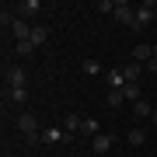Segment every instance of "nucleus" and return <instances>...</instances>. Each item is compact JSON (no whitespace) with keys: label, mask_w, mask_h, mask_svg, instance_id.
I'll list each match as a JSON object with an SVG mask.
<instances>
[{"label":"nucleus","mask_w":157,"mask_h":157,"mask_svg":"<svg viewBox=\"0 0 157 157\" xmlns=\"http://www.w3.org/2000/svg\"><path fill=\"white\" fill-rule=\"evenodd\" d=\"M17 129H21V136H25L28 143H42V140H39V136H42L39 119H35L32 112H21V115H17Z\"/></svg>","instance_id":"nucleus-1"},{"label":"nucleus","mask_w":157,"mask_h":157,"mask_svg":"<svg viewBox=\"0 0 157 157\" xmlns=\"http://www.w3.org/2000/svg\"><path fill=\"white\" fill-rule=\"evenodd\" d=\"M11 11H14V17H21V21H32V25H39L42 4H39V0H21V4H11Z\"/></svg>","instance_id":"nucleus-2"},{"label":"nucleus","mask_w":157,"mask_h":157,"mask_svg":"<svg viewBox=\"0 0 157 157\" xmlns=\"http://www.w3.org/2000/svg\"><path fill=\"white\" fill-rule=\"evenodd\" d=\"M154 17H157V0H147V4H140V7H136V28H133V32H143L147 25L154 21Z\"/></svg>","instance_id":"nucleus-3"},{"label":"nucleus","mask_w":157,"mask_h":157,"mask_svg":"<svg viewBox=\"0 0 157 157\" xmlns=\"http://www.w3.org/2000/svg\"><path fill=\"white\" fill-rule=\"evenodd\" d=\"M115 21L126 25V28H136V7L126 4V0H119V4H115Z\"/></svg>","instance_id":"nucleus-4"},{"label":"nucleus","mask_w":157,"mask_h":157,"mask_svg":"<svg viewBox=\"0 0 157 157\" xmlns=\"http://www.w3.org/2000/svg\"><path fill=\"white\" fill-rule=\"evenodd\" d=\"M119 70L126 73V84H140V77H143V63H136V59H126Z\"/></svg>","instance_id":"nucleus-5"},{"label":"nucleus","mask_w":157,"mask_h":157,"mask_svg":"<svg viewBox=\"0 0 157 157\" xmlns=\"http://www.w3.org/2000/svg\"><path fill=\"white\" fill-rule=\"evenodd\" d=\"M4 84L7 87H25V70L21 67H4Z\"/></svg>","instance_id":"nucleus-6"},{"label":"nucleus","mask_w":157,"mask_h":157,"mask_svg":"<svg viewBox=\"0 0 157 157\" xmlns=\"http://www.w3.org/2000/svg\"><path fill=\"white\" fill-rule=\"evenodd\" d=\"M129 59H136V63H150L154 59V45H147V42H140V45H133V52H129Z\"/></svg>","instance_id":"nucleus-7"},{"label":"nucleus","mask_w":157,"mask_h":157,"mask_svg":"<svg viewBox=\"0 0 157 157\" xmlns=\"http://www.w3.org/2000/svg\"><path fill=\"white\" fill-rule=\"evenodd\" d=\"M112 147H115V136H112V133H101V136L91 140V150H94V154H108Z\"/></svg>","instance_id":"nucleus-8"},{"label":"nucleus","mask_w":157,"mask_h":157,"mask_svg":"<svg viewBox=\"0 0 157 157\" xmlns=\"http://www.w3.org/2000/svg\"><path fill=\"white\" fill-rule=\"evenodd\" d=\"M70 136H73V133H63V129H42L39 140H42V143H70Z\"/></svg>","instance_id":"nucleus-9"},{"label":"nucleus","mask_w":157,"mask_h":157,"mask_svg":"<svg viewBox=\"0 0 157 157\" xmlns=\"http://www.w3.org/2000/svg\"><path fill=\"white\" fill-rule=\"evenodd\" d=\"M28 42L35 45V49H42V45L49 42V25H42V21H39V25L32 28V39H28Z\"/></svg>","instance_id":"nucleus-10"},{"label":"nucleus","mask_w":157,"mask_h":157,"mask_svg":"<svg viewBox=\"0 0 157 157\" xmlns=\"http://www.w3.org/2000/svg\"><path fill=\"white\" fill-rule=\"evenodd\" d=\"M11 105H25L28 101V87H7V94H4Z\"/></svg>","instance_id":"nucleus-11"},{"label":"nucleus","mask_w":157,"mask_h":157,"mask_svg":"<svg viewBox=\"0 0 157 157\" xmlns=\"http://www.w3.org/2000/svg\"><path fill=\"white\" fill-rule=\"evenodd\" d=\"M105 80H108V87H112V91H122V87H126V73H122V70H108Z\"/></svg>","instance_id":"nucleus-12"},{"label":"nucleus","mask_w":157,"mask_h":157,"mask_svg":"<svg viewBox=\"0 0 157 157\" xmlns=\"http://www.w3.org/2000/svg\"><path fill=\"white\" fill-rule=\"evenodd\" d=\"M126 143H129V147H143V143H147V129H140V126L129 129V133H126Z\"/></svg>","instance_id":"nucleus-13"},{"label":"nucleus","mask_w":157,"mask_h":157,"mask_svg":"<svg viewBox=\"0 0 157 157\" xmlns=\"http://www.w3.org/2000/svg\"><path fill=\"white\" fill-rule=\"evenodd\" d=\"M133 115H136V119H150V115H154V105H150L147 98H140V101L133 105Z\"/></svg>","instance_id":"nucleus-14"},{"label":"nucleus","mask_w":157,"mask_h":157,"mask_svg":"<svg viewBox=\"0 0 157 157\" xmlns=\"http://www.w3.org/2000/svg\"><path fill=\"white\" fill-rule=\"evenodd\" d=\"M80 126H84V119H80V115H67V119H63V129H67V133H80Z\"/></svg>","instance_id":"nucleus-15"},{"label":"nucleus","mask_w":157,"mask_h":157,"mask_svg":"<svg viewBox=\"0 0 157 157\" xmlns=\"http://www.w3.org/2000/svg\"><path fill=\"white\" fill-rule=\"evenodd\" d=\"M80 136H101V129H98V119H84V126H80Z\"/></svg>","instance_id":"nucleus-16"},{"label":"nucleus","mask_w":157,"mask_h":157,"mask_svg":"<svg viewBox=\"0 0 157 157\" xmlns=\"http://www.w3.org/2000/svg\"><path fill=\"white\" fill-rule=\"evenodd\" d=\"M122 98H126V101H133V105H136V101L143 98V91H140V84H126V87H122Z\"/></svg>","instance_id":"nucleus-17"},{"label":"nucleus","mask_w":157,"mask_h":157,"mask_svg":"<svg viewBox=\"0 0 157 157\" xmlns=\"http://www.w3.org/2000/svg\"><path fill=\"white\" fill-rule=\"evenodd\" d=\"M122 101H126V98H122V91H112V87H108V94H105V105H108V108H119Z\"/></svg>","instance_id":"nucleus-18"},{"label":"nucleus","mask_w":157,"mask_h":157,"mask_svg":"<svg viewBox=\"0 0 157 157\" xmlns=\"http://www.w3.org/2000/svg\"><path fill=\"white\" fill-rule=\"evenodd\" d=\"M80 70H84L87 77H98V73H101V63H98V59H84V63H80Z\"/></svg>","instance_id":"nucleus-19"},{"label":"nucleus","mask_w":157,"mask_h":157,"mask_svg":"<svg viewBox=\"0 0 157 157\" xmlns=\"http://www.w3.org/2000/svg\"><path fill=\"white\" fill-rule=\"evenodd\" d=\"M94 11H98V14H115V0H98Z\"/></svg>","instance_id":"nucleus-20"},{"label":"nucleus","mask_w":157,"mask_h":157,"mask_svg":"<svg viewBox=\"0 0 157 157\" xmlns=\"http://www.w3.org/2000/svg\"><path fill=\"white\" fill-rule=\"evenodd\" d=\"M14 52L25 59V56H32V52H35V45H32V42H17V45H14Z\"/></svg>","instance_id":"nucleus-21"},{"label":"nucleus","mask_w":157,"mask_h":157,"mask_svg":"<svg viewBox=\"0 0 157 157\" xmlns=\"http://www.w3.org/2000/svg\"><path fill=\"white\" fill-rule=\"evenodd\" d=\"M143 70H147V73H157V59H150V63H147Z\"/></svg>","instance_id":"nucleus-22"},{"label":"nucleus","mask_w":157,"mask_h":157,"mask_svg":"<svg viewBox=\"0 0 157 157\" xmlns=\"http://www.w3.org/2000/svg\"><path fill=\"white\" fill-rule=\"evenodd\" d=\"M150 122H154V126H157V108H154V115H150Z\"/></svg>","instance_id":"nucleus-23"},{"label":"nucleus","mask_w":157,"mask_h":157,"mask_svg":"<svg viewBox=\"0 0 157 157\" xmlns=\"http://www.w3.org/2000/svg\"><path fill=\"white\" fill-rule=\"evenodd\" d=\"M154 59H157V42H154Z\"/></svg>","instance_id":"nucleus-24"}]
</instances>
